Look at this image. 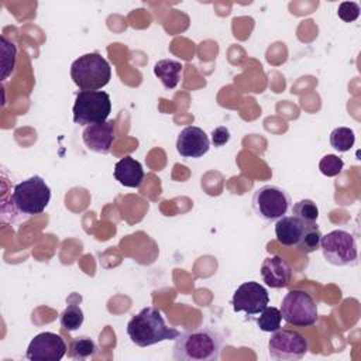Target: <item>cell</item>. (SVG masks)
I'll return each mask as SVG.
<instances>
[{
    "instance_id": "3",
    "label": "cell",
    "mask_w": 361,
    "mask_h": 361,
    "mask_svg": "<svg viewBox=\"0 0 361 361\" xmlns=\"http://www.w3.org/2000/svg\"><path fill=\"white\" fill-rule=\"evenodd\" d=\"M71 78L80 90H99L111 79V68L99 52H89L71 65Z\"/></svg>"
},
{
    "instance_id": "26",
    "label": "cell",
    "mask_w": 361,
    "mask_h": 361,
    "mask_svg": "<svg viewBox=\"0 0 361 361\" xmlns=\"http://www.w3.org/2000/svg\"><path fill=\"white\" fill-rule=\"evenodd\" d=\"M337 16L345 23H353L360 16V6L355 1H343L337 8Z\"/></svg>"
},
{
    "instance_id": "6",
    "label": "cell",
    "mask_w": 361,
    "mask_h": 361,
    "mask_svg": "<svg viewBox=\"0 0 361 361\" xmlns=\"http://www.w3.org/2000/svg\"><path fill=\"white\" fill-rule=\"evenodd\" d=\"M320 250L324 259L336 267H354L358 262L355 237L345 230H333L322 237Z\"/></svg>"
},
{
    "instance_id": "27",
    "label": "cell",
    "mask_w": 361,
    "mask_h": 361,
    "mask_svg": "<svg viewBox=\"0 0 361 361\" xmlns=\"http://www.w3.org/2000/svg\"><path fill=\"white\" fill-rule=\"evenodd\" d=\"M230 131L228 128L220 126L212 131V142L214 147H221L230 141Z\"/></svg>"
},
{
    "instance_id": "23",
    "label": "cell",
    "mask_w": 361,
    "mask_h": 361,
    "mask_svg": "<svg viewBox=\"0 0 361 361\" xmlns=\"http://www.w3.org/2000/svg\"><path fill=\"white\" fill-rule=\"evenodd\" d=\"M281 322H282V316L279 309L274 307V306H267L258 316L257 319V326L259 327V330L265 331V333H272L278 329H281Z\"/></svg>"
},
{
    "instance_id": "13",
    "label": "cell",
    "mask_w": 361,
    "mask_h": 361,
    "mask_svg": "<svg viewBox=\"0 0 361 361\" xmlns=\"http://www.w3.org/2000/svg\"><path fill=\"white\" fill-rule=\"evenodd\" d=\"M210 148L207 134L196 126L185 127L176 138V151L183 158H200Z\"/></svg>"
},
{
    "instance_id": "15",
    "label": "cell",
    "mask_w": 361,
    "mask_h": 361,
    "mask_svg": "<svg viewBox=\"0 0 361 361\" xmlns=\"http://www.w3.org/2000/svg\"><path fill=\"white\" fill-rule=\"evenodd\" d=\"M114 178L126 188H140L144 180V169L141 162L133 157H124L114 165Z\"/></svg>"
},
{
    "instance_id": "14",
    "label": "cell",
    "mask_w": 361,
    "mask_h": 361,
    "mask_svg": "<svg viewBox=\"0 0 361 361\" xmlns=\"http://www.w3.org/2000/svg\"><path fill=\"white\" fill-rule=\"evenodd\" d=\"M261 278L269 288H286L290 283L292 269L279 255H269L261 264Z\"/></svg>"
},
{
    "instance_id": "19",
    "label": "cell",
    "mask_w": 361,
    "mask_h": 361,
    "mask_svg": "<svg viewBox=\"0 0 361 361\" xmlns=\"http://www.w3.org/2000/svg\"><path fill=\"white\" fill-rule=\"evenodd\" d=\"M96 353H97L96 343L87 336H79L71 341L68 355L72 360L85 361V360L93 358L96 355Z\"/></svg>"
},
{
    "instance_id": "17",
    "label": "cell",
    "mask_w": 361,
    "mask_h": 361,
    "mask_svg": "<svg viewBox=\"0 0 361 361\" xmlns=\"http://www.w3.org/2000/svg\"><path fill=\"white\" fill-rule=\"evenodd\" d=\"M183 65L175 59H161L154 65V73L165 89H173L180 80Z\"/></svg>"
},
{
    "instance_id": "11",
    "label": "cell",
    "mask_w": 361,
    "mask_h": 361,
    "mask_svg": "<svg viewBox=\"0 0 361 361\" xmlns=\"http://www.w3.org/2000/svg\"><path fill=\"white\" fill-rule=\"evenodd\" d=\"M66 351L68 345L59 334L44 331L30 341L25 357L31 361H59Z\"/></svg>"
},
{
    "instance_id": "12",
    "label": "cell",
    "mask_w": 361,
    "mask_h": 361,
    "mask_svg": "<svg viewBox=\"0 0 361 361\" xmlns=\"http://www.w3.org/2000/svg\"><path fill=\"white\" fill-rule=\"evenodd\" d=\"M82 140L87 149L106 155L110 152L116 140V123L113 120H106L103 123L87 126L82 133Z\"/></svg>"
},
{
    "instance_id": "22",
    "label": "cell",
    "mask_w": 361,
    "mask_h": 361,
    "mask_svg": "<svg viewBox=\"0 0 361 361\" xmlns=\"http://www.w3.org/2000/svg\"><path fill=\"white\" fill-rule=\"evenodd\" d=\"M330 145L338 152H347L355 142L354 131L348 127H337L330 133Z\"/></svg>"
},
{
    "instance_id": "7",
    "label": "cell",
    "mask_w": 361,
    "mask_h": 361,
    "mask_svg": "<svg viewBox=\"0 0 361 361\" xmlns=\"http://www.w3.org/2000/svg\"><path fill=\"white\" fill-rule=\"evenodd\" d=\"M282 319L295 327H309L317 322V305L310 293L293 289L289 290L281 303Z\"/></svg>"
},
{
    "instance_id": "9",
    "label": "cell",
    "mask_w": 361,
    "mask_h": 361,
    "mask_svg": "<svg viewBox=\"0 0 361 361\" xmlns=\"http://www.w3.org/2000/svg\"><path fill=\"white\" fill-rule=\"evenodd\" d=\"M309 343L299 331L278 329L268 340V353L272 360L298 361L306 355Z\"/></svg>"
},
{
    "instance_id": "20",
    "label": "cell",
    "mask_w": 361,
    "mask_h": 361,
    "mask_svg": "<svg viewBox=\"0 0 361 361\" xmlns=\"http://www.w3.org/2000/svg\"><path fill=\"white\" fill-rule=\"evenodd\" d=\"M85 320V314L82 307L72 302V296L68 299V306L63 309V312L59 316V324L66 331H75L78 330Z\"/></svg>"
},
{
    "instance_id": "8",
    "label": "cell",
    "mask_w": 361,
    "mask_h": 361,
    "mask_svg": "<svg viewBox=\"0 0 361 361\" xmlns=\"http://www.w3.org/2000/svg\"><path fill=\"white\" fill-rule=\"evenodd\" d=\"M289 193L276 185H264L254 192L252 210L264 221H276L290 207Z\"/></svg>"
},
{
    "instance_id": "21",
    "label": "cell",
    "mask_w": 361,
    "mask_h": 361,
    "mask_svg": "<svg viewBox=\"0 0 361 361\" xmlns=\"http://www.w3.org/2000/svg\"><path fill=\"white\" fill-rule=\"evenodd\" d=\"M1 39V80H6L16 68L17 61V48L6 35L0 37Z\"/></svg>"
},
{
    "instance_id": "25",
    "label": "cell",
    "mask_w": 361,
    "mask_h": 361,
    "mask_svg": "<svg viewBox=\"0 0 361 361\" xmlns=\"http://www.w3.org/2000/svg\"><path fill=\"white\" fill-rule=\"evenodd\" d=\"M344 168V162L340 157L334 155V154H327L324 155L320 162H319V171L324 175V176H329V178H333V176H337L341 173Z\"/></svg>"
},
{
    "instance_id": "1",
    "label": "cell",
    "mask_w": 361,
    "mask_h": 361,
    "mask_svg": "<svg viewBox=\"0 0 361 361\" xmlns=\"http://www.w3.org/2000/svg\"><path fill=\"white\" fill-rule=\"evenodd\" d=\"M221 336L212 327H195L180 333L173 344L176 361H217L221 351Z\"/></svg>"
},
{
    "instance_id": "16",
    "label": "cell",
    "mask_w": 361,
    "mask_h": 361,
    "mask_svg": "<svg viewBox=\"0 0 361 361\" xmlns=\"http://www.w3.org/2000/svg\"><path fill=\"white\" fill-rule=\"evenodd\" d=\"M306 223L295 216H282L275 223V235L279 244L285 247H296Z\"/></svg>"
},
{
    "instance_id": "10",
    "label": "cell",
    "mask_w": 361,
    "mask_h": 361,
    "mask_svg": "<svg viewBox=\"0 0 361 361\" xmlns=\"http://www.w3.org/2000/svg\"><path fill=\"white\" fill-rule=\"evenodd\" d=\"M269 303L267 289L255 281L241 283L233 295L231 305L234 312H244L247 316L259 314Z\"/></svg>"
},
{
    "instance_id": "5",
    "label": "cell",
    "mask_w": 361,
    "mask_h": 361,
    "mask_svg": "<svg viewBox=\"0 0 361 361\" xmlns=\"http://www.w3.org/2000/svg\"><path fill=\"white\" fill-rule=\"evenodd\" d=\"M73 121L79 126L103 123L111 113V100L104 90H79L73 103Z\"/></svg>"
},
{
    "instance_id": "24",
    "label": "cell",
    "mask_w": 361,
    "mask_h": 361,
    "mask_svg": "<svg viewBox=\"0 0 361 361\" xmlns=\"http://www.w3.org/2000/svg\"><path fill=\"white\" fill-rule=\"evenodd\" d=\"M292 216L298 217L305 223H316L319 217V207L313 200L302 199L293 204Z\"/></svg>"
},
{
    "instance_id": "18",
    "label": "cell",
    "mask_w": 361,
    "mask_h": 361,
    "mask_svg": "<svg viewBox=\"0 0 361 361\" xmlns=\"http://www.w3.org/2000/svg\"><path fill=\"white\" fill-rule=\"evenodd\" d=\"M322 237H323V234H322L317 223H306L305 230L300 235V240L296 244V250L303 254H312L320 248Z\"/></svg>"
},
{
    "instance_id": "2",
    "label": "cell",
    "mask_w": 361,
    "mask_h": 361,
    "mask_svg": "<svg viewBox=\"0 0 361 361\" xmlns=\"http://www.w3.org/2000/svg\"><path fill=\"white\" fill-rule=\"evenodd\" d=\"M127 334L138 347L154 345L166 340H176L180 334L165 323L161 312L155 307H144L127 323Z\"/></svg>"
},
{
    "instance_id": "4",
    "label": "cell",
    "mask_w": 361,
    "mask_h": 361,
    "mask_svg": "<svg viewBox=\"0 0 361 361\" xmlns=\"http://www.w3.org/2000/svg\"><path fill=\"white\" fill-rule=\"evenodd\" d=\"M51 200V189L47 182L38 176H30L14 185L11 202L17 212L25 216H35L45 210Z\"/></svg>"
}]
</instances>
